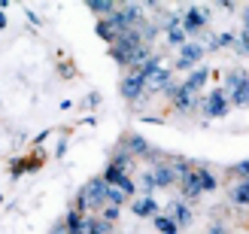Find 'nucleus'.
I'll use <instances>...</instances> for the list:
<instances>
[{
    "mask_svg": "<svg viewBox=\"0 0 249 234\" xmlns=\"http://www.w3.org/2000/svg\"><path fill=\"white\" fill-rule=\"evenodd\" d=\"M216 6H222V9H225V12H231V9L237 6V3H231V0H222V3H216Z\"/></svg>",
    "mask_w": 249,
    "mask_h": 234,
    "instance_id": "28",
    "label": "nucleus"
},
{
    "mask_svg": "<svg viewBox=\"0 0 249 234\" xmlns=\"http://www.w3.org/2000/svg\"><path fill=\"white\" fill-rule=\"evenodd\" d=\"M124 201H128V195H124L122 189L107 186V204H113V207H124Z\"/></svg>",
    "mask_w": 249,
    "mask_h": 234,
    "instance_id": "21",
    "label": "nucleus"
},
{
    "mask_svg": "<svg viewBox=\"0 0 249 234\" xmlns=\"http://www.w3.org/2000/svg\"><path fill=\"white\" fill-rule=\"evenodd\" d=\"M240 182H246V186H249V177H243V180H240Z\"/></svg>",
    "mask_w": 249,
    "mask_h": 234,
    "instance_id": "30",
    "label": "nucleus"
},
{
    "mask_svg": "<svg viewBox=\"0 0 249 234\" xmlns=\"http://www.w3.org/2000/svg\"><path fill=\"white\" fill-rule=\"evenodd\" d=\"M225 94H228V101L234 107H249V73L243 70H231L228 73V79H225Z\"/></svg>",
    "mask_w": 249,
    "mask_h": 234,
    "instance_id": "2",
    "label": "nucleus"
},
{
    "mask_svg": "<svg viewBox=\"0 0 249 234\" xmlns=\"http://www.w3.org/2000/svg\"><path fill=\"white\" fill-rule=\"evenodd\" d=\"M201 109H204L207 119H222V116H225L231 109V101H228L225 89H213L207 97H201Z\"/></svg>",
    "mask_w": 249,
    "mask_h": 234,
    "instance_id": "4",
    "label": "nucleus"
},
{
    "mask_svg": "<svg viewBox=\"0 0 249 234\" xmlns=\"http://www.w3.org/2000/svg\"><path fill=\"white\" fill-rule=\"evenodd\" d=\"M167 94H170V101H173V107H177L179 113H189V109H192L195 104H201V97H197V94H192V91L185 89L182 82H179V85H170V89H167Z\"/></svg>",
    "mask_w": 249,
    "mask_h": 234,
    "instance_id": "7",
    "label": "nucleus"
},
{
    "mask_svg": "<svg viewBox=\"0 0 249 234\" xmlns=\"http://www.w3.org/2000/svg\"><path fill=\"white\" fill-rule=\"evenodd\" d=\"M122 143H124V152H131V155H140V158H149V155H152V146H149L140 134H128Z\"/></svg>",
    "mask_w": 249,
    "mask_h": 234,
    "instance_id": "13",
    "label": "nucleus"
},
{
    "mask_svg": "<svg viewBox=\"0 0 249 234\" xmlns=\"http://www.w3.org/2000/svg\"><path fill=\"white\" fill-rule=\"evenodd\" d=\"M167 43L182 49L185 43H189V36H185V31H182V28H170V31H167Z\"/></svg>",
    "mask_w": 249,
    "mask_h": 234,
    "instance_id": "22",
    "label": "nucleus"
},
{
    "mask_svg": "<svg viewBox=\"0 0 249 234\" xmlns=\"http://www.w3.org/2000/svg\"><path fill=\"white\" fill-rule=\"evenodd\" d=\"M207 18H210V9L185 6V9H182V31H185V36H204Z\"/></svg>",
    "mask_w": 249,
    "mask_h": 234,
    "instance_id": "3",
    "label": "nucleus"
},
{
    "mask_svg": "<svg viewBox=\"0 0 249 234\" xmlns=\"http://www.w3.org/2000/svg\"><path fill=\"white\" fill-rule=\"evenodd\" d=\"M192 174H195V182H197V189H201V192H216V189H219L216 174H213V170H207L204 164L192 167Z\"/></svg>",
    "mask_w": 249,
    "mask_h": 234,
    "instance_id": "12",
    "label": "nucleus"
},
{
    "mask_svg": "<svg viewBox=\"0 0 249 234\" xmlns=\"http://www.w3.org/2000/svg\"><path fill=\"white\" fill-rule=\"evenodd\" d=\"M85 231L89 234H113V222H107V219H101V216H89L85 219Z\"/></svg>",
    "mask_w": 249,
    "mask_h": 234,
    "instance_id": "16",
    "label": "nucleus"
},
{
    "mask_svg": "<svg viewBox=\"0 0 249 234\" xmlns=\"http://www.w3.org/2000/svg\"><path fill=\"white\" fill-rule=\"evenodd\" d=\"M152 174H155V182H158V189H170V186H179V174L173 170L170 162H158L152 167Z\"/></svg>",
    "mask_w": 249,
    "mask_h": 234,
    "instance_id": "10",
    "label": "nucleus"
},
{
    "mask_svg": "<svg viewBox=\"0 0 249 234\" xmlns=\"http://www.w3.org/2000/svg\"><path fill=\"white\" fill-rule=\"evenodd\" d=\"M101 219H107V222H116V219H119V207H113V204H107L104 210H101Z\"/></svg>",
    "mask_w": 249,
    "mask_h": 234,
    "instance_id": "23",
    "label": "nucleus"
},
{
    "mask_svg": "<svg viewBox=\"0 0 249 234\" xmlns=\"http://www.w3.org/2000/svg\"><path fill=\"white\" fill-rule=\"evenodd\" d=\"M231 201L237 207H249V186L246 182H237V186L231 189Z\"/></svg>",
    "mask_w": 249,
    "mask_h": 234,
    "instance_id": "19",
    "label": "nucleus"
},
{
    "mask_svg": "<svg viewBox=\"0 0 249 234\" xmlns=\"http://www.w3.org/2000/svg\"><path fill=\"white\" fill-rule=\"evenodd\" d=\"M131 213L134 216H140V219H149V216H158V201H155V195H140V198H134L131 201Z\"/></svg>",
    "mask_w": 249,
    "mask_h": 234,
    "instance_id": "11",
    "label": "nucleus"
},
{
    "mask_svg": "<svg viewBox=\"0 0 249 234\" xmlns=\"http://www.w3.org/2000/svg\"><path fill=\"white\" fill-rule=\"evenodd\" d=\"M231 174H237L240 180H243V177H249V158H246V162H237V164H231Z\"/></svg>",
    "mask_w": 249,
    "mask_h": 234,
    "instance_id": "24",
    "label": "nucleus"
},
{
    "mask_svg": "<svg viewBox=\"0 0 249 234\" xmlns=\"http://www.w3.org/2000/svg\"><path fill=\"white\" fill-rule=\"evenodd\" d=\"M137 186L143 189V195H155V192H158V182H155V174H152V170H143Z\"/></svg>",
    "mask_w": 249,
    "mask_h": 234,
    "instance_id": "20",
    "label": "nucleus"
},
{
    "mask_svg": "<svg viewBox=\"0 0 249 234\" xmlns=\"http://www.w3.org/2000/svg\"><path fill=\"white\" fill-rule=\"evenodd\" d=\"M170 219H173V222H177L179 228H189L192 222H195V213H192V207H189V201H170L167 204V210H164Z\"/></svg>",
    "mask_w": 249,
    "mask_h": 234,
    "instance_id": "8",
    "label": "nucleus"
},
{
    "mask_svg": "<svg viewBox=\"0 0 249 234\" xmlns=\"http://www.w3.org/2000/svg\"><path fill=\"white\" fill-rule=\"evenodd\" d=\"M237 55H249V34H240V40H237Z\"/></svg>",
    "mask_w": 249,
    "mask_h": 234,
    "instance_id": "25",
    "label": "nucleus"
},
{
    "mask_svg": "<svg viewBox=\"0 0 249 234\" xmlns=\"http://www.w3.org/2000/svg\"><path fill=\"white\" fill-rule=\"evenodd\" d=\"M119 91H122L124 101H140L143 91H146V82H143V76H137V73H128V76L119 82Z\"/></svg>",
    "mask_w": 249,
    "mask_h": 234,
    "instance_id": "9",
    "label": "nucleus"
},
{
    "mask_svg": "<svg viewBox=\"0 0 249 234\" xmlns=\"http://www.w3.org/2000/svg\"><path fill=\"white\" fill-rule=\"evenodd\" d=\"M243 34H249V6L243 9Z\"/></svg>",
    "mask_w": 249,
    "mask_h": 234,
    "instance_id": "27",
    "label": "nucleus"
},
{
    "mask_svg": "<svg viewBox=\"0 0 249 234\" xmlns=\"http://www.w3.org/2000/svg\"><path fill=\"white\" fill-rule=\"evenodd\" d=\"M6 28V16H3V12H0V31H3Z\"/></svg>",
    "mask_w": 249,
    "mask_h": 234,
    "instance_id": "29",
    "label": "nucleus"
},
{
    "mask_svg": "<svg viewBox=\"0 0 249 234\" xmlns=\"http://www.w3.org/2000/svg\"><path fill=\"white\" fill-rule=\"evenodd\" d=\"M104 207H107V182H104L101 177H94V180H89V182L79 189V195L73 198V207H70V210H76V213L97 210V213H101Z\"/></svg>",
    "mask_w": 249,
    "mask_h": 234,
    "instance_id": "1",
    "label": "nucleus"
},
{
    "mask_svg": "<svg viewBox=\"0 0 249 234\" xmlns=\"http://www.w3.org/2000/svg\"><path fill=\"white\" fill-rule=\"evenodd\" d=\"M85 6H89V9L94 12V16H101V18H109V16H113V12L122 6V3H116V0H89Z\"/></svg>",
    "mask_w": 249,
    "mask_h": 234,
    "instance_id": "15",
    "label": "nucleus"
},
{
    "mask_svg": "<svg viewBox=\"0 0 249 234\" xmlns=\"http://www.w3.org/2000/svg\"><path fill=\"white\" fill-rule=\"evenodd\" d=\"M124 31H128V28L122 24V18H119V9H116L109 18H101V21H97V36H101V40H107L109 46H113V43L119 40V36H122Z\"/></svg>",
    "mask_w": 249,
    "mask_h": 234,
    "instance_id": "6",
    "label": "nucleus"
},
{
    "mask_svg": "<svg viewBox=\"0 0 249 234\" xmlns=\"http://www.w3.org/2000/svg\"><path fill=\"white\" fill-rule=\"evenodd\" d=\"M152 225L161 231V234H179V225L177 222H173V219L167 216V213H158L155 219H152Z\"/></svg>",
    "mask_w": 249,
    "mask_h": 234,
    "instance_id": "18",
    "label": "nucleus"
},
{
    "mask_svg": "<svg viewBox=\"0 0 249 234\" xmlns=\"http://www.w3.org/2000/svg\"><path fill=\"white\" fill-rule=\"evenodd\" d=\"M210 234H225V225H222V222H213V228H210Z\"/></svg>",
    "mask_w": 249,
    "mask_h": 234,
    "instance_id": "26",
    "label": "nucleus"
},
{
    "mask_svg": "<svg viewBox=\"0 0 249 234\" xmlns=\"http://www.w3.org/2000/svg\"><path fill=\"white\" fill-rule=\"evenodd\" d=\"M207 79H210V70H207V67H195V70L189 73V79H185L182 85H185V89H189L192 94H197V91H201L204 85H207Z\"/></svg>",
    "mask_w": 249,
    "mask_h": 234,
    "instance_id": "14",
    "label": "nucleus"
},
{
    "mask_svg": "<svg viewBox=\"0 0 249 234\" xmlns=\"http://www.w3.org/2000/svg\"><path fill=\"white\" fill-rule=\"evenodd\" d=\"M207 52H204V46L201 43H195V40H189L182 49H179V58H177V64H173V70H192V67H197L201 64V58H204Z\"/></svg>",
    "mask_w": 249,
    "mask_h": 234,
    "instance_id": "5",
    "label": "nucleus"
},
{
    "mask_svg": "<svg viewBox=\"0 0 249 234\" xmlns=\"http://www.w3.org/2000/svg\"><path fill=\"white\" fill-rule=\"evenodd\" d=\"M146 85H149V91H161V89L167 91L170 85H173V82H170V70H164V67H161V70H158V73H155V76L149 79Z\"/></svg>",
    "mask_w": 249,
    "mask_h": 234,
    "instance_id": "17",
    "label": "nucleus"
}]
</instances>
